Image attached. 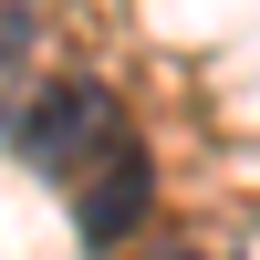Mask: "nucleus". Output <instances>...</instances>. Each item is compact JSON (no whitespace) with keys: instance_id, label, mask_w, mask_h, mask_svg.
<instances>
[{"instance_id":"obj_3","label":"nucleus","mask_w":260,"mask_h":260,"mask_svg":"<svg viewBox=\"0 0 260 260\" xmlns=\"http://www.w3.org/2000/svg\"><path fill=\"white\" fill-rule=\"evenodd\" d=\"M136 260H198V250H187V240H156V250H136Z\"/></svg>"},{"instance_id":"obj_1","label":"nucleus","mask_w":260,"mask_h":260,"mask_svg":"<svg viewBox=\"0 0 260 260\" xmlns=\"http://www.w3.org/2000/svg\"><path fill=\"white\" fill-rule=\"evenodd\" d=\"M21 156L42 167V177H73L83 156H104V146L125 136V104H115V83H94V73H52L31 104H21Z\"/></svg>"},{"instance_id":"obj_2","label":"nucleus","mask_w":260,"mask_h":260,"mask_svg":"<svg viewBox=\"0 0 260 260\" xmlns=\"http://www.w3.org/2000/svg\"><path fill=\"white\" fill-rule=\"evenodd\" d=\"M146 208H156V156L115 136V146H104V177L83 187V250H115Z\"/></svg>"}]
</instances>
